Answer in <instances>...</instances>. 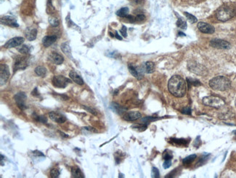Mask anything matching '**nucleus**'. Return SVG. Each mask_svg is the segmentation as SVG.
Returning <instances> with one entry per match:
<instances>
[{
	"mask_svg": "<svg viewBox=\"0 0 236 178\" xmlns=\"http://www.w3.org/2000/svg\"><path fill=\"white\" fill-rule=\"evenodd\" d=\"M171 166V160H166L164 164H163V167H164V169H169Z\"/></svg>",
	"mask_w": 236,
	"mask_h": 178,
	"instance_id": "nucleus-40",
	"label": "nucleus"
},
{
	"mask_svg": "<svg viewBox=\"0 0 236 178\" xmlns=\"http://www.w3.org/2000/svg\"><path fill=\"white\" fill-rule=\"evenodd\" d=\"M82 107H83V109L87 110L88 112H89V113H91L92 114H93V115H97L95 110H93L92 108H90V107H86V106H82Z\"/></svg>",
	"mask_w": 236,
	"mask_h": 178,
	"instance_id": "nucleus-42",
	"label": "nucleus"
},
{
	"mask_svg": "<svg viewBox=\"0 0 236 178\" xmlns=\"http://www.w3.org/2000/svg\"><path fill=\"white\" fill-rule=\"evenodd\" d=\"M24 42V38L21 37H16L10 39L8 40L6 43L4 44V47L6 48H12V47H15L21 45Z\"/></svg>",
	"mask_w": 236,
	"mask_h": 178,
	"instance_id": "nucleus-10",
	"label": "nucleus"
},
{
	"mask_svg": "<svg viewBox=\"0 0 236 178\" xmlns=\"http://www.w3.org/2000/svg\"><path fill=\"white\" fill-rule=\"evenodd\" d=\"M48 58L50 62L57 64V65H60V64H62L64 62L63 57L56 52H52V53L50 54Z\"/></svg>",
	"mask_w": 236,
	"mask_h": 178,
	"instance_id": "nucleus-15",
	"label": "nucleus"
},
{
	"mask_svg": "<svg viewBox=\"0 0 236 178\" xmlns=\"http://www.w3.org/2000/svg\"><path fill=\"white\" fill-rule=\"evenodd\" d=\"M128 68L129 70H130V73L132 74L134 77L139 80L141 79V74H140V72L137 70V69H136L135 67H133V66L132 65H129Z\"/></svg>",
	"mask_w": 236,
	"mask_h": 178,
	"instance_id": "nucleus-24",
	"label": "nucleus"
},
{
	"mask_svg": "<svg viewBox=\"0 0 236 178\" xmlns=\"http://www.w3.org/2000/svg\"><path fill=\"white\" fill-rule=\"evenodd\" d=\"M141 117H142V115H141L140 112L131 111L128 112V113H126L124 115L123 118L127 121H135L140 119Z\"/></svg>",
	"mask_w": 236,
	"mask_h": 178,
	"instance_id": "nucleus-14",
	"label": "nucleus"
},
{
	"mask_svg": "<svg viewBox=\"0 0 236 178\" xmlns=\"http://www.w3.org/2000/svg\"><path fill=\"white\" fill-rule=\"evenodd\" d=\"M177 26L180 29H185L187 28V23L185 21H184L182 18H179L177 21Z\"/></svg>",
	"mask_w": 236,
	"mask_h": 178,
	"instance_id": "nucleus-35",
	"label": "nucleus"
},
{
	"mask_svg": "<svg viewBox=\"0 0 236 178\" xmlns=\"http://www.w3.org/2000/svg\"><path fill=\"white\" fill-rule=\"evenodd\" d=\"M235 79H236V78H235Z\"/></svg>",
	"mask_w": 236,
	"mask_h": 178,
	"instance_id": "nucleus-49",
	"label": "nucleus"
},
{
	"mask_svg": "<svg viewBox=\"0 0 236 178\" xmlns=\"http://www.w3.org/2000/svg\"><path fill=\"white\" fill-rule=\"evenodd\" d=\"M203 104L206 106L219 109L222 107L225 104V102L223 99L218 96H209L203 98Z\"/></svg>",
	"mask_w": 236,
	"mask_h": 178,
	"instance_id": "nucleus-4",
	"label": "nucleus"
},
{
	"mask_svg": "<svg viewBox=\"0 0 236 178\" xmlns=\"http://www.w3.org/2000/svg\"><path fill=\"white\" fill-rule=\"evenodd\" d=\"M235 107H236V99H235Z\"/></svg>",
	"mask_w": 236,
	"mask_h": 178,
	"instance_id": "nucleus-48",
	"label": "nucleus"
},
{
	"mask_svg": "<svg viewBox=\"0 0 236 178\" xmlns=\"http://www.w3.org/2000/svg\"><path fill=\"white\" fill-rule=\"evenodd\" d=\"M31 94L34 96H39V93L38 92V90H37V88H35L34 90L31 92Z\"/></svg>",
	"mask_w": 236,
	"mask_h": 178,
	"instance_id": "nucleus-45",
	"label": "nucleus"
},
{
	"mask_svg": "<svg viewBox=\"0 0 236 178\" xmlns=\"http://www.w3.org/2000/svg\"><path fill=\"white\" fill-rule=\"evenodd\" d=\"M156 118H153V117H145V118H142V121L144 123H146V124H147V123H150V122L156 121Z\"/></svg>",
	"mask_w": 236,
	"mask_h": 178,
	"instance_id": "nucleus-36",
	"label": "nucleus"
},
{
	"mask_svg": "<svg viewBox=\"0 0 236 178\" xmlns=\"http://www.w3.org/2000/svg\"><path fill=\"white\" fill-rule=\"evenodd\" d=\"M129 14V8H123L116 12V15L119 17H126Z\"/></svg>",
	"mask_w": 236,
	"mask_h": 178,
	"instance_id": "nucleus-27",
	"label": "nucleus"
},
{
	"mask_svg": "<svg viewBox=\"0 0 236 178\" xmlns=\"http://www.w3.org/2000/svg\"><path fill=\"white\" fill-rule=\"evenodd\" d=\"M203 68H204V67H203V66L198 64H189V69H191V71L197 74H204L203 72L206 70H203Z\"/></svg>",
	"mask_w": 236,
	"mask_h": 178,
	"instance_id": "nucleus-18",
	"label": "nucleus"
},
{
	"mask_svg": "<svg viewBox=\"0 0 236 178\" xmlns=\"http://www.w3.org/2000/svg\"><path fill=\"white\" fill-rule=\"evenodd\" d=\"M145 19V16L144 15H139L135 17V22H142Z\"/></svg>",
	"mask_w": 236,
	"mask_h": 178,
	"instance_id": "nucleus-39",
	"label": "nucleus"
},
{
	"mask_svg": "<svg viewBox=\"0 0 236 178\" xmlns=\"http://www.w3.org/2000/svg\"><path fill=\"white\" fill-rule=\"evenodd\" d=\"M233 134H235L236 135V130H235V131H233Z\"/></svg>",
	"mask_w": 236,
	"mask_h": 178,
	"instance_id": "nucleus-47",
	"label": "nucleus"
},
{
	"mask_svg": "<svg viewBox=\"0 0 236 178\" xmlns=\"http://www.w3.org/2000/svg\"><path fill=\"white\" fill-rule=\"evenodd\" d=\"M60 174V170H59L58 169H57V168H54V169H52V170L50 171V177L52 178L58 177Z\"/></svg>",
	"mask_w": 236,
	"mask_h": 178,
	"instance_id": "nucleus-30",
	"label": "nucleus"
},
{
	"mask_svg": "<svg viewBox=\"0 0 236 178\" xmlns=\"http://www.w3.org/2000/svg\"><path fill=\"white\" fill-rule=\"evenodd\" d=\"M34 71L35 73L38 76H40V77H45L46 74H47V69H46L45 67H42V66L37 67Z\"/></svg>",
	"mask_w": 236,
	"mask_h": 178,
	"instance_id": "nucleus-23",
	"label": "nucleus"
},
{
	"mask_svg": "<svg viewBox=\"0 0 236 178\" xmlns=\"http://www.w3.org/2000/svg\"><path fill=\"white\" fill-rule=\"evenodd\" d=\"M197 155L196 154H193V155H189V156L186 157L185 158H184L182 160V162L184 164H191L192 162L193 161L195 160V159L196 158Z\"/></svg>",
	"mask_w": 236,
	"mask_h": 178,
	"instance_id": "nucleus-28",
	"label": "nucleus"
},
{
	"mask_svg": "<svg viewBox=\"0 0 236 178\" xmlns=\"http://www.w3.org/2000/svg\"><path fill=\"white\" fill-rule=\"evenodd\" d=\"M28 65V59L25 56H18L15 59L13 69L14 72L18 69H25Z\"/></svg>",
	"mask_w": 236,
	"mask_h": 178,
	"instance_id": "nucleus-6",
	"label": "nucleus"
},
{
	"mask_svg": "<svg viewBox=\"0 0 236 178\" xmlns=\"http://www.w3.org/2000/svg\"><path fill=\"white\" fill-rule=\"evenodd\" d=\"M71 177L74 178H84V175L81 172L80 168L74 167L71 168Z\"/></svg>",
	"mask_w": 236,
	"mask_h": 178,
	"instance_id": "nucleus-20",
	"label": "nucleus"
},
{
	"mask_svg": "<svg viewBox=\"0 0 236 178\" xmlns=\"http://www.w3.org/2000/svg\"><path fill=\"white\" fill-rule=\"evenodd\" d=\"M33 154H34L35 156L36 157H39V156H43L45 157V155H44L43 153H42V152L40 151H37V150H35V151H33Z\"/></svg>",
	"mask_w": 236,
	"mask_h": 178,
	"instance_id": "nucleus-44",
	"label": "nucleus"
},
{
	"mask_svg": "<svg viewBox=\"0 0 236 178\" xmlns=\"http://www.w3.org/2000/svg\"><path fill=\"white\" fill-rule=\"evenodd\" d=\"M71 83V81L70 80L63 75H55L52 78V84L55 87L58 89H64L68 86V84Z\"/></svg>",
	"mask_w": 236,
	"mask_h": 178,
	"instance_id": "nucleus-5",
	"label": "nucleus"
},
{
	"mask_svg": "<svg viewBox=\"0 0 236 178\" xmlns=\"http://www.w3.org/2000/svg\"><path fill=\"white\" fill-rule=\"evenodd\" d=\"M120 32L121 34V35L123 36L124 37H126L127 36V27L125 26H122L121 29L120 30Z\"/></svg>",
	"mask_w": 236,
	"mask_h": 178,
	"instance_id": "nucleus-41",
	"label": "nucleus"
},
{
	"mask_svg": "<svg viewBox=\"0 0 236 178\" xmlns=\"http://www.w3.org/2000/svg\"><path fill=\"white\" fill-rule=\"evenodd\" d=\"M111 108L113 109V110L114 112H116V113H118V114H122V113H124V112L127 110V109L124 107H123L120 106L119 104H116V103H112L111 104Z\"/></svg>",
	"mask_w": 236,
	"mask_h": 178,
	"instance_id": "nucleus-22",
	"label": "nucleus"
},
{
	"mask_svg": "<svg viewBox=\"0 0 236 178\" xmlns=\"http://www.w3.org/2000/svg\"><path fill=\"white\" fill-rule=\"evenodd\" d=\"M168 89L173 96L178 98L183 97L185 96L188 89L187 82L181 76H172L168 83Z\"/></svg>",
	"mask_w": 236,
	"mask_h": 178,
	"instance_id": "nucleus-1",
	"label": "nucleus"
},
{
	"mask_svg": "<svg viewBox=\"0 0 236 178\" xmlns=\"http://www.w3.org/2000/svg\"><path fill=\"white\" fill-rule=\"evenodd\" d=\"M151 175H152V177L159 178L160 177V173H159V169L156 167H153L152 170H151Z\"/></svg>",
	"mask_w": 236,
	"mask_h": 178,
	"instance_id": "nucleus-34",
	"label": "nucleus"
},
{
	"mask_svg": "<svg viewBox=\"0 0 236 178\" xmlns=\"http://www.w3.org/2000/svg\"><path fill=\"white\" fill-rule=\"evenodd\" d=\"M146 73H153L155 71V64L151 62H147L144 65Z\"/></svg>",
	"mask_w": 236,
	"mask_h": 178,
	"instance_id": "nucleus-21",
	"label": "nucleus"
},
{
	"mask_svg": "<svg viewBox=\"0 0 236 178\" xmlns=\"http://www.w3.org/2000/svg\"><path fill=\"white\" fill-rule=\"evenodd\" d=\"M14 99L16 102L17 106L20 110H23L26 109L27 107L25 105V100L27 99V96L24 92H19L14 96Z\"/></svg>",
	"mask_w": 236,
	"mask_h": 178,
	"instance_id": "nucleus-7",
	"label": "nucleus"
},
{
	"mask_svg": "<svg viewBox=\"0 0 236 178\" xmlns=\"http://www.w3.org/2000/svg\"><path fill=\"white\" fill-rule=\"evenodd\" d=\"M57 40V37L56 36H45L42 39V44L46 47H50V45H52Z\"/></svg>",
	"mask_w": 236,
	"mask_h": 178,
	"instance_id": "nucleus-19",
	"label": "nucleus"
},
{
	"mask_svg": "<svg viewBox=\"0 0 236 178\" xmlns=\"http://www.w3.org/2000/svg\"><path fill=\"white\" fill-rule=\"evenodd\" d=\"M115 37H116V38L118 39V40H122V37H121V36H119V35H118V32H116V35H115Z\"/></svg>",
	"mask_w": 236,
	"mask_h": 178,
	"instance_id": "nucleus-46",
	"label": "nucleus"
},
{
	"mask_svg": "<svg viewBox=\"0 0 236 178\" xmlns=\"http://www.w3.org/2000/svg\"><path fill=\"white\" fill-rule=\"evenodd\" d=\"M185 16H186V18H188V21L191 22V23H196L197 22V18L194 16H193V15L190 14V13L185 12Z\"/></svg>",
	"mask_w": 236,
	"mask_h": 178,
	"instance_id": "nucleus-32",
	"label": "nucleus"
},
{
	"mask_svg": "<svg viewBox=\"0 0 236 178\" xmlns=\"http://www.w3.org/2000/svg\"><path fill=\"white\" fill-rule=\"evenodd\" d=\"M182 113H184V114H186V115H191V109L189 107L185 108V109H183L182 110Z\"/></svg>",
	"mask_w": 236,
	"mask_h": 178,
	"instance_id": "nucleus-43",
	"label": "nucleus"
},
{
	"mask_svg": "<svg viewBox=\"0 0 236 178\" xmlns=\"http://www.w3.org/2000/svg\"><path fill=\"white\" fill-rule=\"evenodd\" d=\"M236 10L235 7L229 5H222L217 11L216 17L219 21L225 22L231 19L235 16Z\"/></svg>",
	"mask_w": 236,
	"mask_h": 178,
	"instance_id": "nucleus-3",
	"label": "nucleus"
},
{
	"mask_svg": "<svg viewBox=\"0 0 236 178\" xmlns=\"http://www.w3.org/2000/svg\"><path fill=\"white\" fill-rule=\"evenodd\" d=\"M49 23L52 26H57L59 25V21L57 20V18H55V17H50L49 18Z\"/></svg>",
	"mask_w": 236,
	"mask_h": 178,
	"instance_id": "nucleus-31",
	"label": "nucleus"
},
{
	"mask_svg": "<svg viewBox=\"0 0 236 178\" xmlns=\"http://www.w3.org/2000/svg\"><path fill=\"white\" fill-rule=\"evenodd\" d=\"M10 77L9 67L7 64H1L0 65V78H1V86L4 84Z\"/></svg>",
	"mask_w": 236,
	"mask_h": 178,
	"instance_id": "nucleus-9",
	"label": "nucleus"
},
{
	"mask_svg": "<svg viewBox=\"0 0 236 178\" xmlns=\"http://www.w3.org/2000/svg\"><path fill=\"white\" fill-rule=\"evenodd\" d=\"M209 86L215 91H224L230 89L231 82L225 76H217L210 80Z\"/></svg>",
	"mask_w": 236,
	"mask_h": 178,
	"instance_id": "nucleus-2",
	"label": "nucleus"
},
{
	"mask_svg": "<svg viewBox=\"0 0 236 178\" xmlns=\"http://www.w3.org/2000/svg\"><path fill=\"white\" fill-rule=\"evenodd\" d=\"M18 50L20 53L28 54L31 51V48L30 47L28 46V45H20L19 47H18Z\"/></svg>",
	"mask_w": 236,
	"mask_h": 178,
	"instance_id": "nucleus-25",
	"label": "nucleus"
},
{
	"mask_svg": "<svg viewBox=\"0 0 236 178\" xmlns=\"http://www.w3.org/2000/svg\"><path fill=\"white\" fill-rule=\"evenodd\" d=\"M61 50H62L63 52L65 54H66V55H68V54H71V47L70 45H69V44L67 43V42L63 43L62 45H61Z\"/></svg>",
	"mask_w": 236,
	"mask_h": 178,
	"instance_id": "nucleus-26",
	"label": "nucleus"
},
{
	"mask_svg": "<svg viewBox=\"0 0 236 178\" xmlns=\"http://www.w3.org/2000/svg\"><path fill=\"white\" fill-rule=\"evenodd\" d=\"M198 28L201 32L205 34H213L214 32V27L204 22H199L198 23Z\"/></svg>",
	"mask_w": 236,
	"mask_h": 178,
	"instance_id": "nucleus-12",
	"label": "nucleus"
},
{
	"mask_svg": "<svg viewBox=\"0 0 236 178\" xmlns=\"http://www.w3.org/2000/svg\"><path fill=\"white\" fill-rule=\"evenodd\" d=\"M163 156H164V158L165 159V160H171V159L172 158V154L169 151H165L164 152Z\"/></svg>",
	"mask_w": 236,
	"mask_h": 178,
	"instance_id": "nucleus-37",
	"label": "nucleus"
},
{
	"mask_svg": "<svg viewBox=\"0 0 236 178\" xmlns=\"http://www.w3.org/2000/svg\"><path fill=\"white\" fill-rule=\"evenodd\" d=\"M49 117L52 121L57 123H63L66 121V117L57 112H51L49 113Z\"/></svg>",
	"mask_w": 236,
	"mask_h": 178,
	"instance_id": "nucleus-11",
	"label": "nucleus"
},
{
	"mask_svg": "<svg viewBox=\"0 0 236 178\" xmlns=\"http://www.w3.org/2000/svg\"><path fill=\"white\" fill-rule=\"evenodd\" d=\"M34 118L37 121L40 122L42 123H47V119L45 116H43V115H35L34 116Z\"/></svg>",
	"mask_w": 236,
	"mask_h": 178,
	"instance_id": "nucleus-33",
	"label": "nucleus"
},
{
	"mask_svg": "<svg viewBox=\"0 0 236 178\" xmlns=\"http://www.w3.org/2000/svg\"><path fill=\"white\" fill-rule=\"evenodd\" d=\"M173 142H174V143L176 144L177 145H186V141L185 140H176V139H174V140H172Z\"/></svg>",
	"mask_w": 236,
	"mask_h": 178,
	"instance_id": "nucleus-38",
	"label": "nucleus"
},
{
	"mask_svg": "<svg viewBox=\"0 0 236 178\" xmlns=\"http://www.w3.org/2000/svg\"><path fill=\"white\" fill-rule=\"evenodd\" d=\"M210 45L211 47L218 49H230L231 47L230 42L220 39H214L210 42Z\"/></svg>",
	"mask_w": 236,
	"mask_h": 178,
	"instance_id": "nucleus-8",
	"label": "nucleus"
},
{
	"mask_svg": "<svg viewBox=\"0 0 236 178\" xmlns=\"http://www.w3.org/2000/svg\"><path fill=\"white\" fill-rule=\"evenodd\" d=\"M24 34L27 40L29 41H33L36 38L37 30L36 29L33 28V27H28L25 29Z\"/></svg>",
	"mask_w": 236,
	"mask_h": 178,
	"instance_id": "nucleus-16",
	"label": "nucleus"
},
{
	"mask_svg": "<svg viewBox=\"0 0 236 178\" xmlns=\"http://www.w3.org/2000/svg\"><path fill=\"white\" fill-rule=\"evenodd\" d=\"M1 24L7 25V26H9L11 27H18L19 25L18 23H17L16 19L14 18V17L9 16H3L2 18H1Z\"/></svg>",
	"mask_w": 236,
	"mask_h": 178,
	"instance_id": "nucleus-13",
	"label": "nucleus"
},
{
	"mask_svg": "<svg viewBox=\"0 0 236 178\" xmlns=\"http://www.w3.org/2000/svg\"><path fill=\"white\" fill-rule=\"evenodd\" d=\"M69 77H70V78L74 82H75L76 83H77L78 85H80V86L84 85V80H83L82 77H81L77 72H75V71H71L70 73H69Z\"/></svg>",
	"mask_w": 236,
	"mask_h": 178,
	"instance_id": "nucleus-17",
	"label": "nucleus"
},
{
	"mask_svg": "<svg viewBox=\"0 0 236 178\" xmlns=\"http://www.w3.org/2000/svg\"><path fill=\"white\" fill-rule=\"evenodd\" d=\"M132 128H133V129L137 130V131H145L146 128H147V125H145V123H144V124H135L133 125V126H132Z\"/></svg>",
	"mask_w": 236,
	"mask_h": 178,
	"instance_id": "nucleus-29",
	"label": "nucleus"
}]
</instances>
